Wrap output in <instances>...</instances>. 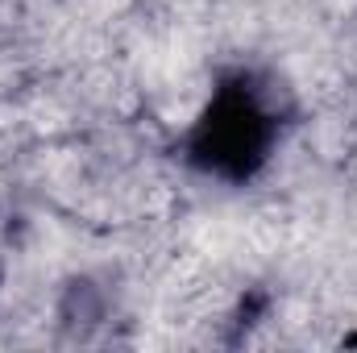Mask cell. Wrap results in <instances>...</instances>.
<instances>
[{"mask_svg":"<svg viewBox=\"0 0 357 353\" xmlns=\"http://www.w3.org/2000/svg\"><path fill=\"white\" fill-rule=\"evenodd\" d=\"M274 121L245 84H225L191 129L187 154L199 171L220 179H250L270 154Z\"/></svg>","mask_w":357,"mask_h":353,"instance_id":"obj_1","label":"cell"}]
</instances>
